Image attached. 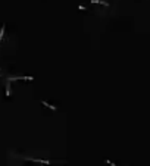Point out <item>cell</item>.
Here are the masks:
<instances>
[{
  "mask_svg": "<svg viewBox=\"0 0 150 166\" xmlns=\"http://www.w3.org/2000/svg\"><path fill=\"white\" fill-rule=\"evenodd\" d=\"M106 163H107V165H110V166H118V165H115V163H113V162H110V160H106Z\"/></svg>",
  "mask_w": 150,
  "mask_h": 166,
  "instance_id": "8992f818",
  "label": "cell"
},
{
  "mask_svg": "<svg viewBox=\"0 0 150 166\" xmlns=\"http://www.w3.org/2000/svg\"><path fill=\"white\" fill-rule=\"evenodd\" d=\"M9 81H33V77H12Z\"/></svg>",
  "mask_w": 150,
  "mask_h": 166,
  "instance_id": "6da1fadb",
  "label": "cell"
},
{
  "mask_svg": "<svg viewBox=\"0 0 150 166\" xmlns=\"http://www.w3.org/2000/svg\"><path fill=\"white\" fill-rule=\"evenodd\" d=\"M30 162H36V163H43V165H52L50 160H41V159H33V157H25Z\"/></svg>",
  "mask_w": 150,
  "mask_h": 166,
  "instance_id": "7a4b0ae2",
  "label": "cell"
},
{
  "mask_svg": "<svg viewBox=\"0 0 150 166\" xmlns=\"http://www.w3.org/2000/svg\"><path fill=\"white\" fill-rule=\"evenodd\" d=\"M91 3H94V5H105V6H107V2H103V0H91Z\"/></svg>",
  "mask_w": 150,
  "mask_h": 166,
  "instance_id": "3957f363",
  "label": "cell"
},
{
  "mask_svg": "<svg viewBox=\"0 0 150 166\" xmlns=\"http://www.w3.org/2000/svg\"><path fill=\"white\" fill-rule=\"evenodd\" d=\"M6 96H11V81L9 79L6 82Z\"/></svg>",
  "mask_w": 150,
  "mask_h": 166,
  "instance_id": "277c9868",
  "label": "cell"
},
{
  "mask_svg": "<svg viewBox=\"0 0 150 166\" xmlns=\"http://www.w3.org/2000/svg\"><path fill=\"white\" fill-rule=\"evenodd\" d=\"M43 104H44L46 107H49V109H52V110H56V107H55L53 104H49V103H46V101H43Z\"/></svg>",
  "mask_w": 150,
  "mask_h": 166,
  "instance_id": "5b68a950",
  "label": "cell"
}]
</instances>
